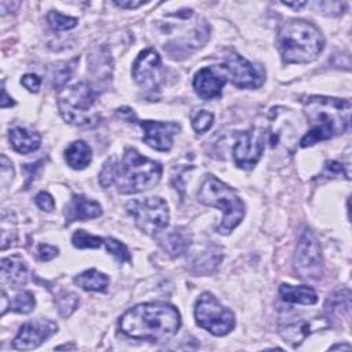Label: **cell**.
<instances>
[{"mask_svg": "<svg viewBox=\"0 0 352 352\" xmlns=\"http://www.w3.org/2000/svg\"><path fill=\"white\" fill-rule=\"evenodd\" d=\"M182 324L179 311L165 302H144L128 309L118 320L120 330L136 340L164 341L173 337Z\"/></svg>", "mask_w": 352, "mask_h": 352, "instance_id": "obj_1", "label": "cell"}, {"mask_svg": "<svg viewBox=\"0 0 352 352\" xmlns=\"http://www.w3.org/2000/svg\"><path fill=\"white\" fill-rule=\"evenodd\" d=\"M304 113L311 128L301 138V147L314 146L349 129L351 102L348 99L314 95L304 100Z\"/></svg>", "mask_w": 352, "mask_h": 352, "instance_id": "obj_2", "label": "cell"}, {"mask_svg": "<svg viewBox=\"0 0 352 352\" xmlns=\"http://www.w3.org/2000/svg\"><path fill=\"white\" fill-rule=\"evenodd\" d=\"M276 45L283 63H309L323 51L324 38L311 22L293 19L279 29Z\"/></svg>", "mask_w": 352, "mask_h": 352, "instance_id": "obj_3", "label": "cell"}, {"mask_svg": "<svg viewBox=\"0 0 352 352\" xmlns=\"http://www.w3.org/2000/svg\"><path fill=\"white\" fill-rule=\"evenodd\" d=\"M162 166L135 148H126L120 162H117L116 186L121 194H136L148 190L161 179Z\"/></svg>", "mask_w": 352, "mask_h": 352, "instance_id": "obj_4", "label": "cell"}, {"mask_svg": "<svg viewBox=\"0 0 352 352\" xmlns=\"http://www.w3.org/2000/svg\"><path fill=\"white\" fill-rule=\"evenodd\" d=\"M198 201L223 210V219L216 227V231L223 235L230 234L245 216V205L235 190L213 175H206L198 191Z\"/></svg>", "mask_w": 352, "mask_h": 352, "instance_id": "obj_5", "label": "cell"}, {"mask_svg": "<svg viewBox=\"0 0 352 352\" xmlns=\"http://www.w3.org/2000/svg\"><path fill=\"white\" fill-rule=\"evenodd\" d=\"M98 98V91L87 82H78L66 88L60 95L58 107L69 124L73 125H95L99 120L96 113H92V106Z\"/></svg>", "mask_w": 352, "mask_h": 352, "instance_id": "obj_6", "label": "cell"}, {"mask_svg": "<svg viewBox=\"0 0 352 352\" xmlns=\"http://www.w3.org/2000/svg\"><path fill=\"white\" fill-rule=\"evenodd\" d=\"M128 213L133 217L136 227L148 234L158 235L169 221L168 204L160 197H147L143 199H132L126 204Z\"/></svg>", "mask_w": 352, "mask_h": 352, "instance_id": "obj_7", "label": "cell"}, {"mask_svg": "<svg viewBox=\"0 0 352 352\" xmlns=\"http://www.w3.org/2000/svg\"><path fill=\"white\" fill-rule=\"evenodd\" d=\"M194 315L199 327L217 337L228 334L235 326L234 314L210 293H202L198 297Z\"/></svg>", "mask_w": 352, "mask_h": 352, "instance_id": "obj_8", "label": "cell"}, {"mask_svg": "<svg viewBox=\"0 0 352 352\" xmlns=\"http://www.w3.org/2000/svg\"><path fill=\"white\" fill-rule=\"evenodd\" d=\"M294 268L301 278L318 279L323 271L320 245L312 231L305 230L296 248Z\"/></svg>", "mask_w": 352, "mask_h": 352, "instance_id": "obj_9", "label": "cell"}, {"mask_svg": "<svg viewBox=\"0 0 352 352\" xmlns=\"http://www.w3.org/2000/svg\"><path fill=\"white\" fill-rule=\"evenodd\" d=\"M264 142L265 133L256 128L238 132L232 146V157L235 165L242 169H252L264 151Z\"/></svg>", "mask_w": 352, "mask_h": 352, "instance_id": "obj_10", "label": "cell"}, {"mask_svg": "<svg viewBox=\"0 0 352 352\" xmlns=\"http://www.w3.org/2000/svg\"><path fill=\"white\" fill-rule=\"evenodd\" d=\"M224 65L228 72V80L238 88L253 89L261 87L265 81L264 70L238 54L228 55Z\"/></svg>", "mask_w": 352, "mask_h": 352, "instance_id": "obj_11", "label": "cell"}, {"mask_svg": "<svg viewBox=\"0 0 352 352\" xmlns=\"http://www.w3.org/2000/svg\"><path fill=\"white\" fill-rule=\"evenodd\" d=\"M132 77L144 89L158 88L162 80V63L157 51L147 48L138 55L132 65Z\"/></svg>", "mask_w": 352, "mask_h": 352, "instance_id": "obj_12", "label": "cell"}, {"mask_svg": "<svg viewBox=\"0 0 352 352\" xmlns=\"http://www.w3.org/2000/svg\"><path fill=\"white\" fill-rule=\"evenodd\" d=\"M228 80L226 65H214L199 69L192 80V87L201 99L209 100L221 96V89Z\"/></svg>", "mask_w": 352, "mask_h": 352, "instance_id": "obj_13", "label": "cell"}, {"mask_svg": "<svg viewBox=\"0 0 352 352\" xmlns=\"http://www.w3.org/2000/svg\"><path fill=\"white\" fill-rule=\"evenodd\" d=\"M133 122L139 124L143 129V140L146 144L158 151H169L173 144V136L180 131V125L172 121H151L138 120Z\"/></svg>", "mask_w": 352, "mask_h": 352, "instance_id": "obj_14", "label": "cell"}, {"mask_svg": "<svg viewBox=\"0 0 352 352\" xmlns=\"http://www.w3.org/2000/svg\"><path fill=\"white\" fill-rule=\"evenodd\" d=\"M56 323L48 319H34L26 322L19 327V331L12 341V348L19 351L34 349L48 340L56 331Z\"/></svg>", "mask_w": 352, "mask_h": 352, "instance_id": "obj_15", "label": "cell"}, {"mask_svg": "<svg viewBox=\"0 0 352 352\" xmlns=\"http://www.w3.org/2000/svg\"><path fill=\"white\" fill-rule=\"evenodd\" d=\"M320 327H327V323L324 320V318H318L314 320H308V319H293L290 322H287L286 324L280 326L279 329V334L282 336V338L292 344L293 346L300 345L311 333L319 330Z\"/></svg>", "mask_w": 352, "mask_h": 352, "instance_id": "obj_16", "label": "cell"}, {"mask_svg": "<svg viewBox=\"0 0 352 352\" xmlns=\"http://www.w3.org/2000/svg\"><path fill=\"white\" fill-rule=\"evenodd\" d=\"M102 214V206L92 199L85 198L84 195H73L70 202L65 206L66 223L84 221L89 219L99 217Z\"/></svg>", "mask_w": 352, "mask_h": 352, "instance_id": "obj_17", "label": "cell"}, {"mask_svg": "<svg viewBox=\"0 0 352 352\" xmlns=\"http://www.w3.org/2000/svg\"><path fill=\"white\" fill-rule=\"evenodd\" d=\"M155 236L162 249L172 257L184 254L191 243V235L184 227H175L166 231L164 230Z\"/></svg>", "mask_w": 352, "mask_h": 352, "instance_id": "obj_18", "label": "cell"}, {"mask_svg": "<svg viewBox=\"0 0 352 352\" xmlns=\"http://www.w3.org/2000/svg\"><path fill=\"white\" fill-rule=\"evenodd\" d=\"M3 282L18 289L28 282V265L19 256H8L1 258Z\"/></svg>", "mask_w": 352, "mask_h": 352, "instance_id": "obj_19", "label": "cell"}, {"mask_svg": "<svg viewBox=\"0 0 352 352\" xmlns=\"http://www.w3.org/2000/svg\"><path fill=\"white\" fill-rule=\"evenodd\" d=\"M10 143L12 148L19 154H29L36 151L41 144V136L38 132L23 128V126H14L10 129L8 133Z\"/></svg>", "mask_w": 352, "mask_h": 352, "instance_id": "obj_20", "label": "cell"}, {"mask_svg": "<svg viewBox=\"0 0 352 352\" xmlns=\"http://www.w3.org/2000/svg\"><path fill=\"white\" fill-rule=\"evenodd\" d=\"M351 311V290L341 289L331 293L324 302V312L331 320H341L349 316Z\"/></svg>", "mask_w": 352, "mask_h": 352, "instance_id": "obj_21", "label": "cell"}, {"mask_svg": "<svg viewBox=\"0 0 352 352\" xmlns=\"http://www.w3.org/2000/svg\"><path fill=\"white\" fill-rule=\"evenodd\" d=\"M279 296L283 301L292 304H304L312 305L318 301L315 290L309 286H293L289 283H282L279 286Z\"/></svg>", "mask_w": 352, "mask_h": 352, "instance_id": "obj_22", "label": "cell"}, {"mask_svg": "<svg viewBox=\"0 0 352 352\" xmlns=\"http://www.w3.org/2000/svg\"><path fill=\"white\" fill-rule=\"evenodd\" d=\"M65 158L70 168L80 170L89 165L92 158V151L85 142L76 140L70 143L65 150Z\"/></svg>", "mask_w": 352, "mask_h": 352, "instance_id": "obj_23", "label": "cell"}, {"mask_svg": "<svg viewBox=\"0 0 352 352\" xmlns=\"http://www.w3.org/2000/svg\"><path fill=\"white\" fill-rule=\"evenodd\" d=\"M73 280L78 287L87 292H104L109 285V278L95 268L82 271L74 276Z\"/></svg>", "mask_w": 352, "mask_h": 352, "instance_id": "obj_24", "label": "cell"}, {"mask_svg": "<svg viewBox=\"0 0 352 352\" xmlns=\"http://www.w3.org/2000/svg\"><path fill=\"white\" fill-rule=\"evenodd\" d=\"M221 261V254L220 250L217 248H209L206 250H204L202 253H199L192 261V271L195 274H201V275H208L212 274L216 267L219 265V263Z\"/></svg>", "mask_w": 352, "mask_h": 352, "instance_id": "obj_25", "label": "cell"}, {"mask_svg": "<svg viewBox=\"0 0 352 352\" xmlns=\"http://www.w3.org/2000/svg\"><path fill=\"white\" fill-rule=\"evenodd\" d=\"M103 241V238L88 234L84 230H77L72 236V243L77 249H96L102 246Z\"/></svg>", "mask_w": 352, "mask_h": 352, "instance_id": "obj_26", "label": "cell"}, {"mask_svg": "<svg viewBox=\"0 0 352 352\" xmlns=\"http://www.w3.org/2000/svg\"><path fill=\"white\" fill-rule=\"evenodd\" d=\"M36 305L34 296L30 292H21L10 301V309L18 314H29Z\"/></svg>", "mask_w": 352, "mask_h": 352, "instance_id": "obj_27", "label": "cell"}, {"mask_svg": "<svg viewBox=\"0 0 352 352\" xmlns=\"http://www.w3.org/2000/svg\"><path fill=\"white\" fill-rule=\"evenodd\" d=\"M47 22L55 32H63L73 29L77 25V18L66 16L58 11H50L47 15Z\"/></svg>", "mask_w": 352, "mask_h": 352, "instance_id": "obj_28", "label": "cell"}, {"mask_svg": "<svg viewBox=\"0 0 352 352\" xmlns=\"http://www.w3.org/2000/svg\"><path fill=\"white\" fill-rule=\"evenodd\" d=\"M213 113L208 110H198L191 116V125L197 133H205L213 125Z\"/></svg>", "mask_w": 352, "mask_h": 352, "instance_id": "obj_29", "label": "cell"}, {"mask_svg": "<svg viewBox=\"0 0 352 352\" xmlns=\"http://www.w3.org/2000/svg\"><path fill=\"white\" fill-rule=\"evenodd\" d=\"M56 305H58L59 314L63 318H67L77 308V305H78V296H76L74 293H70V292L62 293L56 298Z\"/></svg>", "mask_w": 352, "mask_h": 352, "instance_id": "obj_30", "label": "cell"}, {"mask_svg": "<svg viewBox=\"0 0 352 352\" xmlns=\"http://www.w3.org/2000/svg\"><path fill=\"white\" fill-rule=\"evenodd\" d=\"M103 243L106 245L107 252H110L120 263L131 261L129 250H128V248H126L122 242H120V241H117V239H114V238H106V239L103 241Z\"/></svg>", "mask_w": 352, "mask_h": 352, "instance_id": "obj_31", "label": "cell"}, {"mask_svg": "<svg viewBox=\"0 0 352 352\" xmlns=\"http://www.w3.org/2000/svg\"><path fill=\"white\" fill-rule=\"evenodd\" d=\"M116 170H117V162L114 158H109L99 173V183L102 187L107 188L109 186H111L116 180Z\"/></svg>", "mask_w": 352, "mask_h": 352, "instance_id": "obj_32", "label": "cell"}, {"mask_svg": "<svg viewBox=\"0 0 352 352\" xmlns=\"http://www.w3.org/2000/svg\"><path fill=\"white\" fill-rule=\"evenodd\" d=\"M315 7L318 10V12L329 15V16H337L340 14L344 12L345 8V3H340V1H319L315 3Z\"/></svg>", "mask_w": 352, "mask_h": 352, "instance_id": "obj_33", "label": "cell"}, {"mask_svg": "<svg viewBox=\"0 0 352 352\" xmlns=\"http://www.w3.org/2000/svg\"><path fill=\"white\" fill-rule=\"evenodd\" d=\"M70 76H72V70L69 65L63 63L62 66H58L52 73V87L56 89L62 88L67 82Z\"/></svg>", "mask_w": 352, "mask_h": 352, "instance_id": "obj_34", "label": "cell"}, {"mask_svg": "<svg viewBox=\"0 0 352 352\" xmlns=\"http://www.w3.org/2000/svg\"><path fill=\"white\" fill-rule=\"evenodd\" d=\"M36 205H37L40 209L45 210V212H51V210H54V208H55V201H54V198H52L51 194H48V192H45V191H41V192H38V194L36 195Z\"/></svg>", "mask_w": 352, "mask_h": 352, "instance_id": "obj_35", "label": "cell"}, {"mask_svg": "<svg viewBox=\"0 0 352 352\" xmlns=\"http://www.w3.org/2000/svg\"><path fill=\"white\" fill-rule=\"evenodd\" d=\"M58 253H59V249L56 246H52L48 243H41L37 248V254L41 261H50L54 257H56Z\"/></svg>", "mask_w": 352, "mask_h": 352, "instance_id": "obj_36", "label": "cell"}, {"mask_svg": "<svg viewBox=\"0 0 352 352\" xmlns=\"http://www.w3.org/2000/svg\"><path fill=\"white\" fill-rule=\"evenodd\" d=\"M21 84L30 92H37L40 85H41V80L38 76L36 74H25L22 78H21Z\"/></svg>", "mask_w": 352, "mask_h": 352, "instance_id": "obj_37", "label": "cell"}, {"mask_svg": "<svg viewBox=\"0 0 352 352\" xmlns=\"http://www.w3.org/2000/svg\"><path fill=\"white\" fill-rule=\"evenodd\" d=\"M323 175H329V177H334V176H340V175H345L348 179V173L344 170V166L340 162H336V161H327L324 164V172Z\"/></svg>", "mask_w": 352, "mask_h": 352, "instance_id": "obj_38", "label": "cell"}, {"mask_svg": "<svg viewBox=\"0 0 352 352\" xmlns=\"http://www.w3.org/2000/svg\"><path fill=\"white\" fill-rule=\"evenodd\" d=\"M146 1H142V0H114V4L121 7V8H128V10H133V8H138L140 7L142 4H144Z\"/></svg>", "mask_w": 352, "mask_h": 352, "instance_id": "obj_39", "label": "cell"}, {"mask_svg": "<svg viewBox=\"0 0 352 352\" xmlns=\"http://www.w3.org/2000/svg\"><path fill=\"white\" fill-rule=\"evenodd\" d=\"M14 104H15V102L12 100V98H10V96L7 95V91H6V88L3 87V88H1V100H0L1 109L10 107V106H14Z\"/></svg>", "mask_w": 352, "mask_h": 352, "instance_id": "obj_40", "label": "cell"}, {"mask_svg": "<svg viewBox=\"0 0 352 352\" xmlns=\"http://www.w3.org/2000/svg\"><path fill=\"white\" fill-rule=\"evenodd\" d=\"M282 4H283V6H286V7L296 8V10H298V8L304 7V6H307V3H305V1H301V3H282Z\"/></svg>", "mask_w": 352, "mask_h": 352, "instance_id": "obj_41", "label": "cell"}, {"mask_svg": "<svg viewBox=\"0 0 352 352\" xmlns=\"http://www.w3.org/2000/svg\"><path fill=\"white\" fill-rule=\"evenodd\" d=\"M351 346L346 344V345H334V346H330V349H349Z\"/></svg>", "mask_w": 352, "mask_h": 352, "instance_id": "obj_42", "label": "cell"}]
</instances>
